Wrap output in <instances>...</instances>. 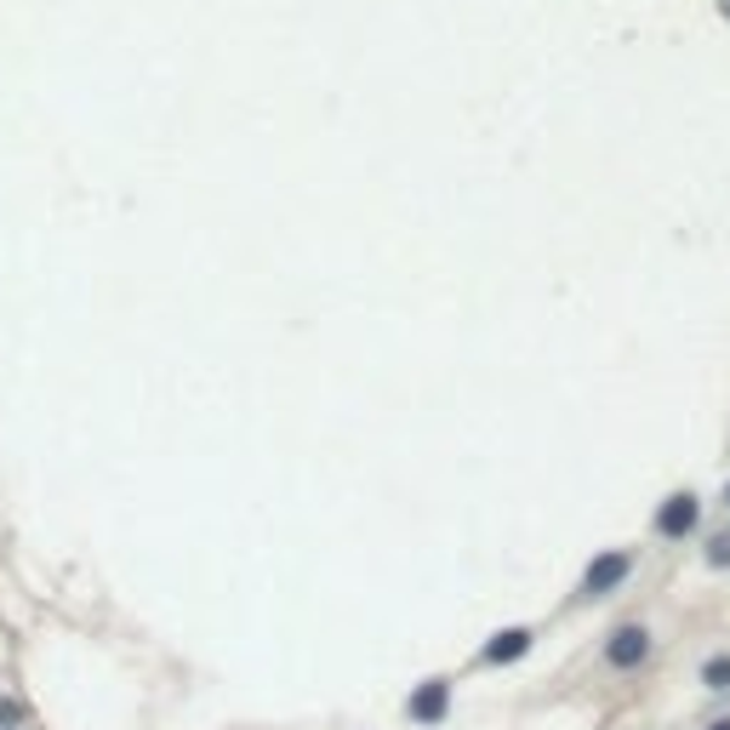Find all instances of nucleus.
Returning <instances> with one entry per match:
<instances>
[{
	"label": "nucleus",
	"mask_w": 730,
	"mask_h": 730,
	"mask_svg": "<svg viewBox=\"0 0 730 730\" xmlns=\"http://www.w3.org/2000/svg\"><path fill=\"white\" fill-rule=\"evenodd\" d=\"M627 571H634V554H627V548H605V554L588 559V571H582V582H576V594L582 600H605V594H616L622 582H627Z\"/></svg>",
	"instance_id": "1"
},
{
	"label": "nucleus",
	"mask_w": 730,
	"mask_h": 730,
	"mask_svg": "<svg viewBox=\"0 0 730 730\" xmlns=\"http://www.w3.org/2000/svg\"><path fill=\"white\" fill-rule=\"evenodd\" d=\"M651 627L645 622H622L616 634H611V645H605V662L616 668V673H634V668H645V656H651Z\"/></svg>",
	"instance_id": "2"
},
{
	"label": "nucleus",
	"mask_w": 730,
	"mask_h": 730,
	"mask_svg": "<svg viewBox=\"0 0 730 730\" xmlns=\"http://www.w3.org/2000/svg\"><path fill=\"white\" fill-rule=\"evenodd\" d=\"M697 519H702V497L697 491H673L662 508H656V531H662V537H691V531H697Z\"/></svg>",
	"instance_id": "3"
},
{
	"label": "nucleus",
	"mask_w": 730,
	"mask_h": 730,
	"mask_svg": "<svg viewBox=\"0 0 730 730\" xmlns=\"http://www.w3.org/2000/svg\"><path fill=\"white\" fill-rule=\"evenodd\" d=\"M406 713L417 724H440L451 713V679H422V685L411 691V702H406Z\"/></svg>",
	"instance_id": "4"
},
{
	"label": "nucleus",
	"mask_w": 730,
	"mask_h": 730,
	"mask_svg": "<svg viewBox=\"0 0 730 730\" xmlns=\"http://www.w3.org/2000/svg\"><path fill=\"white\" fill-rule=\"evenodd\" d=\"M531 640H537V634H531V627H503V634H491V640H485L479 645V668H508V662H519L525 651H531Z\"/></svg>",
	"instance_id": "5"
},
{
	"label": "nucleus",
	"mask_w": 730,
	"mask_h": 730,
	"mask_svg": "<svg viewBox=\"0 0 730 730\" xmlns=\"http://www.w3.org/2000/svg\"><path fill=\"white\" fill-rule=\"evenodd\" d=\"M702 685L708 691H730V656H708L702 662Z\"/></svg>",
	"instance_id": "6"
},
{
	"label": "nucleus",
	"mask_w": 730,
	"mask_h": 730,
	"mask_svg": "<svg viewBox=\"0 0 730 730\" xmlns=\"http://www.w3.org/2000/svg\"><path fill=\"white\" fill-rule=\"evenodd\" d=\"M702 554H708V565H713V571H730V531L708 537V548H702Z\"/></svg>",
	"instance_id": "7"
},
{
	"label": "nucleus",
	"mask_w": 730,
	"mask_h": 730,
	"mask_svg": "<svg viewBox=\"0 0 730 730\" xmlns=\"http://www.w3.org/2000/svg\"><path fill=\"white\" fill-rule=\"evenodd\" d=\"M23 719H29V708L18 697H0V730H18Z\"/></svg>",
	"instance_id": "8"
},
{
	"label": "nucleus",
	"mask_w": 730,
	"mask_h": 730,
	"mask_svg": "<svg viewBox=\"0 0 730 730\" xmlns=\"http://www.w3.org/2000/svg\"><path fill=\"white\" fill-rule=\"evenodd\" d=\"M708 730H730V719H713V724H708Z\"/></svg>",
	"instance_id": "9"
},
{
	"label": "nucleus",
	"mask_w": 730,
	"mask_h": 730,
	"mask_svg": "<svg viewBox=\"0 0 730 730\" xmlns=\"http://www.w3.org/2000/svg\"><path fill=\"white\" fill-rule=\"evenodd\" d=\"M724 508H730V485H724Z\"/></svg>",
	"instance_id": "10"
}]
</instances>
